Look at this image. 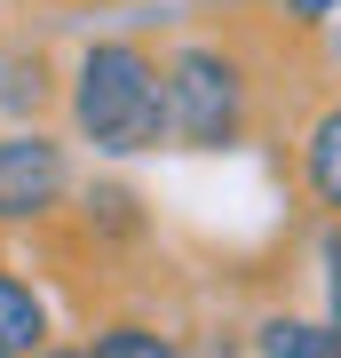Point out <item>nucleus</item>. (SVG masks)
Returning <instances> with one entry per match:
<instances>
[{"mask_svg":"<svg viewBox=\"0 0 341 358\" xmlns=\"http://www.w3.org/2000/svg\"><path fill=\"white\" fill-rule=\"evenodd\" d=\"M72 199V152L48 128H0V231H32Z\"/></svg>","mask_w":341,"mask_h":358,"instance_id":"nucleus-3","label":"nucleus"},{"mask_svg":"<svg viewBox=\"0 0 341 358\" xmlns=\"http://www.w3.org/2000/svg\"><path fill=\"white\" fill-rule=\"evenodd\" d=\"M88 350L96 358H190L167 327H151V319H103L96 334H88Z\"/></svg>","mask_w":341,"mask_h":358,"instance_id":"nucleus-7","label":"nucleus"},{"mask_svg":"<svg viewBox=\"0 0 341 358\" xmlns=\"http://www.w3.org/2000/svg\"><path fill=\"white\" fill-rule=\"evenodd\" d=\"M254 350H262V358H341V327H333V319L270 310V319L254 327Z\"/></svg>","mask_w":341,"mask_h":358,"instance_id":"nucleus-6","label":"nucleus"},{"mask_svg":"<svg viewBox=\"0 0 341 358\" xmlns=\"http://www.w3.org/2000/svg\"><path fill=\"white\" fill-rule=\"evenodd\" d=\"M40 358H96V350H88V343H48Z\"/></svg>","mask_w":341,"mask_h":358,"instance_id":"nucleus-10","label":"nucleus"},{"mask_svg":"<svg viewBox=\"0 0 341 358\" xmlns=\"http://www.w3.org/2000/svg\"><path fill=\"white\" fill-rule=\"evenodd\" d=\"M302 192L341 223V96H326V112L302 128Z\"/></svg>","mask_w":341,"mask_h":358,"instance_id":"nucleus-5","label":"nucleus"},{"mask_svg":"<svg viewBox=\"0 0 341 358\" xmlns=\"http://www.w3.org/2000/svg\"><path fill=\"white\" fill-rule=\"evenodd\" d=\"M333 8H341V0H286V16H294V24H326Z\"/></svg>","mask_w":341,"mask_h":358,"instance_id":"nucleus-9","label":"nucleus"},{"mask_svg":"<svg viewBox=\"0 0 341 358\" xmlns=\"http://www.w3.org/2000/svg\"><path fill=\"white\" fill-rule=\"evenodd\" d=\"M72 136L103 159H135L175 143V112H167V56L143 40H88L63 88Z\"/></svg>","mask_w":341,"mask_h":358,"instance_id":"nucleus-1","label":"nucleus"},{"mask_svg":"<svg viewBox=\"0 0 341 358\" xmlns=\"http://www.w3.org/2000/svg\"><path fill=\"white\" fill-rule=\"evenodd\" d=\"M326 319L341 327V223L326 231Z\"/></svg>","mask_w":341,"mask_h":358,"instance_id":"nucleus-8","label":"nucleus"},{"mask_svg":"<svg viewBox=\"0 0 341 358\" xmlns=\"http://www.w3.org/2000/svg\"><path fill=\"white\" fill-rule=\"evenodd\" d=\"M167 112L183 152H230L254 120V72L222 40H183L167 48Z\"/></svg>","mask_w":341,"mask_h":358,"instance_id":"nucleus-2","label":"nucleus"},{"mask_svg":"<svg viewBox=\"0 0 341 358\" xmlns=\"http://www.w3.org/2000/svg\"><path fill=\"white\" fill-rule=\"evenodd\" d=\"M48 343H56L48 294H40L16 263H0V350H8V358H40Z\"/></svg>","mask_w":341,"mask_h":358,"instance_id":"nucleus-4","label":"nucleus"}]
</instances>
